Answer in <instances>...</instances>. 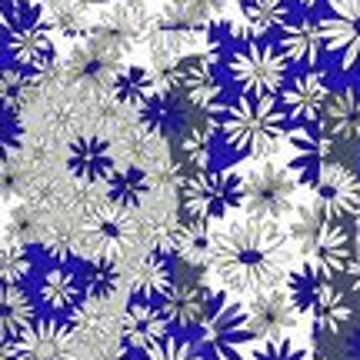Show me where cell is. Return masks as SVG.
I'll list each match as a JSON object with an SVG mask.
<instances>
[{"label": "cell", "mask_w": 360, "mask_h": 360, "mask_svg": "<svg viewBox=\"0 0 360 360\" xmlns=\"http://www.w3.org/2000/svg\"><path fill=\"white\" fill-rule=\"evenodd\" d=\"M290 250H294L290 233L277 227V220L247 214L214 233L210 270L224 283V290L237 297H254L287 281Z\"/></svg>", "instance_id": "obj_1"}, {"label": "cell", "mask_w": 360, "mask_h": 360, "mask_svg": "<svg viewBox=\"0 0 360 360\" xmlns=\"http://www.w3.org/2000/svg\"><path fill=\"white\" fill-rule=\"evenodd\" d=\"M217 120V134L233 157H270L290 137L294 120L283 110L281 94H240L224 101Z\"/></svg>", "instance_id": "obj_2"}, {"label": "cell", "mask_w": 360, "mask_h": 360, "mask_svg": "<svg viewBox=\"0 0 360 360\" xmlns=\"http://www.w3.org/2000/svg\"><path fill=\"white\" fill-rule=\"evenodd\" d=\"M287 233L294 250L304 257V264L321 267L327 274H347L354 247H350L347 231L340 227V217L327 214L321 204L314 207H294L287 220Z\"/></svg>", "instance_id": "obj_3"}, {"label": "cell", "mask_w": 360, "mask_h": 360, "mask_svg": "<svg viewBox=\"0 0 360 360\" xmlns=\"http://www.w3.org/2000/svg\"><path fill=\"white\" fill-rule=\"evenodd\" d=\"M4 47L7 64L44 74L57 57L51 37V20L40 13L37 0H11L4 4Z\"/></svg>", "instance_id": "obj_4"}, {"label": "cell", "mask_w": 360, "mask_h": 360, "mask_svg": "<svg viewBox=\"0 0 360 360\" xmlns=\"http://www.w3.org/2000/svg\"><path fill=\"white\" fill-rule=\"evenodd\" d=\"M287 294L294 297L300 317L314 327V334H334L350 321V304L337 287L334 274L321 267H297L287 274Z\"/></svg>", "instance_id": "obj_5"}, {"label": "cell", "mask_w": 360, "mask_h": 360, "mask_svg": "<svg viewBox=\"0 0 360 360\" xmlns=\"http://www.w3.org/2000/svg\"><path fill=\"white\" fill-rule=\"evenodd\" d=\"M227 77L240 94H281L290 80V57L267 37H247L231 51Z\"/></svg>", "instance_id": "obj_6"}, {"label": "cell", "mask_w": 360, "mask_h": 360, "mask_svg": "<svg viewBox=\"0 0 360 360\" xmlns=\"http://www.w3.org/2000/svg\"><path fill=\"white\" fill-rule=\"evenodd\" d=\"M247 187L244 177L231 167L193 170L180 184V207L187 217L200 220H227L231 214L244 210Z\"/></svg>", "instance_id": "obj_7"}, {"label": "cell", "mask_w": 360, "mask_h": 360, "mask_svg": "<svg viewBox=\"0 0 360 360\" xmlns=\"http://www.w3.org/2000/svg\"><path fill=\"white\" fill-rule=\"evenodd\" d=\"M254 330L247 317V304L233 300L227 294H214L204 321L197 323V344L210 360H244V350L250 347Z\"/></svg>", "instance_id": "obj_8"}, {"label": "cell", "mask_w": 360, "mask_h": 360, "mask_svg": "<svg viewBox=\"0 0 360 360\" xmlns=\"http://www.w3.org/2000/svg\"><path fill=\"white\" fill-rule=\"evenodd\" d=\"M244 187H247V200L244 210L254 217H267V220H281L294 214V191L300 187L290 167H281L274 160H260L257 167L244 174Z\"/></svg>", "instance_id": "obj_9"}, {"label": "cell", "mask_w": 360, "mask_h": 360, "mask_svg": "<svg viewBox=\"0 0 360 360\" xmlns=\"http://www.w3.org/2000/svg\"><path fill=\"white\" fill-rule=\"evenodd\" d=\"M37 304L44 317H57V321L74 323L84 314V304L90 297L84 290V277H80V267H74V260H64V264H47V267L37 274Z\"/></svg>", "instance_id": "obj_10"}, {"label": "cell", "mask_w": 360, "mask_h": 360, "mask_svg": "<svg viewBox=\"0 0 360 360\" xmlns=\"http://www.w3.org/2000/svg\"><path fill=\"white\" fill-rule=\"evenodd\" d=\"M170 87L177 90L193 110H204L210 120L220 114L224 107V84L217 77V60L210 53H193L174 64L170 70Z\"/></svg>", "instance_id": "obj_11"}, {"label": "cell", "mask_w": 360, "mask_h": 360, "mask_svg": "<svg viewBox=\"0 0 360 360\" xmlns=\"http://www.w3.org/2000/svg\"><path fill=\"white\" fill-rule=\"evenodd\" d=\"M4 360H74V323L40 317L13 340H4Z\"/></svg>", "instance_id": "obj_12"}, {"label": "cell", "mask_w": 360, "mask_h": 360, "mask_svg": "<svg viewBox=\"0 0 360 360\" xmlns=\"http://www.w3.org/2000/svg\"><path fill=\"white\" fill-rule=\"evenodd\" d=\"M287 143H290V160H287V167L294 170V177L300 187L314 191L317 180H321V174H323V167L330 164V154H334L337 141L321 127V120H314V124H294Z\"/></svg>", "instance_id": "obj_13"}, {"label": "cell", "mask_w": 360, "mask_h": 360, "mask_svg": "<svg viewBox=\"0 0 360 360\" xmlns=\"http://www.w3.org/2000/svg\"><path fill=\"white\" fill-rule=\"evenodd\" d=\"M323 34L327 51L337 57L340 70L360 74V0H327Z\"/></svg>", "instance_id": "obj_14"}, {"label": "cell", "mask_w": 360, "mask_h": 360, "mask_svg": "<svg viewBox=\"0 0 360 360\" xmlns=\"http://www.w3.org/2000/svg\"><path fill=\"white\" fill-rule=\"evenodd\" d=\"M247 317H250L254 340H281V337H290V330L300 321V310L287 290L270 287V290L247 297Z\"/></svg>", "instance_id": "obj_15"}, {"label": "cell", "mask_w": 360, "mask_h": 360, "mask_svg": "<svg viewBox=\"0 0 360 360\" xmlns=\"http://www.w3.org/2000/svg\"><path fill=\"white\" fill-rule=\"evenodd\" d=\"M330 90L334 87L327 84V74H323V70L304 67L300 74H294V77L283 84L281 103H283V110L290 114L294 124H314V120H321Z\"/></svg>", "instance_id": "obj_16"}, {"label": "cell", "mask_w": 360, "mask_h": 360, "mask_svg": "<svg viewBox=\"0 0 360 360\" xmlns=\"http://www.w3.org/2000/svg\"><path fill=\"white\" fill-rule=\"evenodd\" d=\"M167 334H174L167 323V314L160 307V300H147V297H130L127 310H124V321H120V340L124 350L130 354H141L150 344L164 340Z\"/></svg>", "instance_id": "obj_17"}, {"label": "cell", "mask_w": 360, "mask_h": 360, "mask_svg": "<svg viewBox=\"0 0 360 360\" xmlns=\"http://www.w3.org/2000/svg\"><path fill=\"white\" fill-rule=\"evenodd\" d=\"M277 44H281V51L290 57V64H297V67H317L323 60V53H330L327 51L323 20L310 17V13L290 17V20L281 27Z\"/></svg>", "instance_id": "obj_18"}, {"label": "cell", "mask_w": 360, "mask_h": 360, "mask_svg": "<svg viewBox=\"0 0 360 360\" xmlns=\"http://www.w3.org/2000/svg\"><path fill=\"white\" fill-rule=\"evenodd\" d=\"M67 170L84 184H107V177L114 174V147L107 137L97 134H84L74 137L67 147Z\"/></svg>", "instance_id": "obj_19"}, {"label": "cell", "mask_w": 360, "mask_h": 360, "mask_svg": "<svg viewBox=\"0 0 360 360\" xmlns=\"http://www.w3.org/2000/svg\"><path fill=\"white\" fill-rule=\"evenodd\" d=\"M207 224H210V220L187 217V214H184V220L174 224L157 247L170 250L174 257L184 260V264H191V267H204V264H210V254H214V233H210Z\"/></svg>", "instance_id": "obj_20"}, {"label": "cell", "mask_w": 360, "mask_h": 360, "mask_svg": "<svg viewBox=\"0 0 360 360\" xmlns=\"http://www.w3.org/2000/svg\"><path fill=\"white\" fill-rule=\"evenodd\" d=\"M210 300H214V294L207 287H200V283H193V281H180L160 300V307L167 314V323L174 334H191V330H197V323L204 321Z\"/></svg>", "instance_id": "obj_21"}, {"label": "cell", "mask_w": 360, "mask_h": 360, "mask_svg": "<svg viewBox=\"0 0 360 360\" xmlns=\"http://www.w3.org/2000/svg\"><path fill=\"white\" fill-rule=\"evenodd\" d=\"M317 204L334 214V217H354V210L360 204V177L344 164H327L317 180Z\"/></svg>", "instance_id": "obj_22"}, {"label": "cell", "mask_w": 360, "mask_h": 360, "mask_svg": "<svg viewBox=\"0 0 360 360\" xmlns=\"http://www.w3.org/2000/svg\"><path fill=\"white\" fill-rule=\"evenodd\" d=\"M130 237V220L124 207H101L87 217V227H84V247L90 254H107L114 257L120 247L127 244Z\"/></svg>", "instance_id": "obj_23"}, {"label": "cell", "mask_w": 360, "mask_h": 360, "mask_svg": "<svg viewBox=\"0 0 360 360\" xmlns=\"http://www.w3.org/2000/svg\"><path fill=\"white\" fill-rule=\"evenodd\" d=\"M174 254L164 247H154L147 257L130 274V297H147V300H164L174 290Z\"/></svg>", "instance_id": "obj_24"}, {"label": "cell", "mask_w": 360, "mask_h": 360, "mask_svg": "<svg viewBox=\"0 0 360 360\" xmlns=\"http://www.w3.org/2000/svg\"><path fill=\"white\" fill-rule=\"evenodd\" d=\"M321 127L334 141H360V87H334L321 114Z\"/></svg>", "instance_id": "obj_25"}, {"label": "cell", "mask_w": 360, "mask_h": 360, "mask_svg": "<svg viewBox=\"0 0 360 360\" xmlns=\"http://www.w3.org/2000/svg\"><path fill=\"white\" fill-rule=\"evenodd\" d=\"M184 97L177 90H157L150 101L141 107V124L147 134L154 137H174L180 130H191L187 127V107H184Z\"/></svg>", "instance_id": "obj_26"}, {"label": "cell", "mask_w": 360, "mask_h": 360, "mask_svg": "<svg viewBox=\"0 0 360 360\" xmlns=\"http://www.w3.org/2000/svg\"><path fill=\"white\" fill-rule=\"evenodd\" d=\"M40 317L37 294H30L24 281H4V340H13Z\"/></svg>", "instance_id": "obj_27"}, {"label": "cell", "mask_w": 360, "mask_h": 360, "mask_svg": "<svg viewBox=\"0 0 360 360\" xmlns=\"http://www.w3.org/2000/svg\"><path fill=\"white\" fill-rule=\"evenodd\" d=\"M240 20L247 37H270L281 34V27L290 20L287 0H240Z\"/></svg>", "instance_id": "obj_28"}, {"label": "cell", "mask_w": 360, "mask_h": 360, "mask_svg": "<svg viewBox=\"0 0 360 360\" xmlns=\"http://www.w3.org/2000/svg\"><path fill=\"white\" fill-rule=\"evenodd\" d=\"M147 193H150V174L143 167H120L107 177V200L114 207L134 210L143 204Z\"/></svg>", "instance_id": "obj_29"}, {"label": "cell", "mask_w": 360, "mask_h": 360, "mask_svg": "<svg viewBox=\"0 0 360 360\" xmlns=\"http://www.w3.org/2000/svg\"><path fill=\"white\" fill-rule=\"evenodd\" d=\"M80 277H84V290H87L90 300H107V297H114L117 287H120L117 260L107 257V254H94L90 260H84V264H80Z\"/></svg>", "instance_id": "obj_30"}, {"label": "cell", "mask_w": 360, "mask_h": 360, "mask_svg": "<svg viewBox=\"0 0 360 360\" xmlns=\"http://www.w3.org/2000/svg\"><path fill=\"white\" fill-rule=\"evenodd\" d=\"M154 94H157L154 74H150L147 67H124V70H117L114 97L124 103V107H137V110H141Z\"/></svg>", "instance_id": "obj_31"}, {"label": "cell", "mask_w": 360, "mask_h": 360, "mask_svg": "<svg viewBox=\"0 0 360 360\" xmlns=\"http://www.w3.org/2000/svg\"><path fill=\"white\" fill-rule=\"evenodd\" d=\"M214 130H217V120L184 130V157L193 170H207L214 164Z\"/></svg>", "instance_id": "obj_32"}, {"label": "cell", "mask_w": 360, "mask_h": 360, "mask_svg": "<svg viewBox=\"0 0 360 360\" xmlns=\"http://www.w3.org/2000/svg\"><path fill=\"white\" fill-rule=\"evenodd\" d=\"M134 360H210V357L187 334H167L164 340H157L147 350H141Z\"/></svg>", "instance_id": "obj_33"}, {"label": "cell", "mask_w": 360, "mask_h": 360, "mask_svg": "<svg viewBox=\"0 0 360 360\" xmlns=\"http://www.w3.org/2000/svg\"><path fill=\"white\" fill-rule=\"evenodd\" d=\"M247 40V30L244 27H233L231 20H214V24H207V53L214 57V60H227L231 51Z\"/></svg>", "instance_id": "obj_34"}, {"label": "cell", "mask_w": 360, "mask_h": 360, "mask_svg": "<svg viewBox=\"0 0 360 360\" xmlns=\"http://www.w3.org/2000/svg\"><path fill=\"white\" fill-rule=\"evenodd\" d=\"M250 360H314V354L294 347L287 337H281V340H260L257 350H250Z\"/></svg>", "instance_id": "obj_35"}, {"label": "cell", "mask_w": 360, "mask_h": 360, "mask_svg": "<svg viewBox=\"0 0 360 360\" xmlns=\"http://www.w3.org/2000/svg\"><path fill=\"white\" fill-rule=\"evenodd\" d=\"M47 7H53L51 24L57 27V30H64L67 37H80V34H84L80 13H77V11L70 13V0H53V4H47Z\"/></svg>", "instance_id": "obj_36"}, {"label": "cell", "mask_w": 360, "mask_h": 360, "mask_svg": "<svg viewBox=\"0 0 360 360\" xmlns=\"http://www.w3.org/2000/svg\"><path fill=\"white\" fill-rule=\"evenodd\" d=\"M347 277H350V287L360 294V247L354 250V257H350V267H347Z\"/></svg>", "instance_id": "obj_37"}, {"label": "cell", "mask_w": 360, "mask_h": 360, "mask_svg": "<svg viewBox=\"0 0 360 360\" xmlns=\"http://www.w3.org/2000/svg\"><path fill=\"white\" fill-rule=\"evenodd\" d=\"M354 224H357V231H360V204H357V210H354Z\"/></svg>", "instance_id": "obj_38"}, {"label": "cell", "mask_w": 360, "mask_h": 360, "mask_svg": "<svg viewBox=\"0 0 360 360\" xmlns=\"http://www.w3.org/2000/svg\"><path fill=\"white\" fill-rule=\"evenodd\" d=\"M90 4H110V0H90Z\"/></svg>", "instance_id": "obj_39"}, {"label": "cell", "mask_w": 360, "mask_h": 360, "mask_svg": "<svg viewBox=\"0 0 360 360\" xmlns=\"http://www.w3.org/2000/svg\"><path fill=\"white\" fill-rule=\"evenodd\" d=\"M37 4H53V0H37Z\"/></svg>", "instance_id": "obj_40"}, {"label": "cell", "mask_w": 360, "mask_h": 360, "mask_svg": "<svg viewBox=\"0 0 360 360\" xmlns=\"http://www.w3.org/2000/svg\"><path fill=\"white\" fill-rule=\"evenodd\" d=\"M314 360H327V357H314Z\"/></svg>", "instance_id": "obj_41"}]
</instances>
